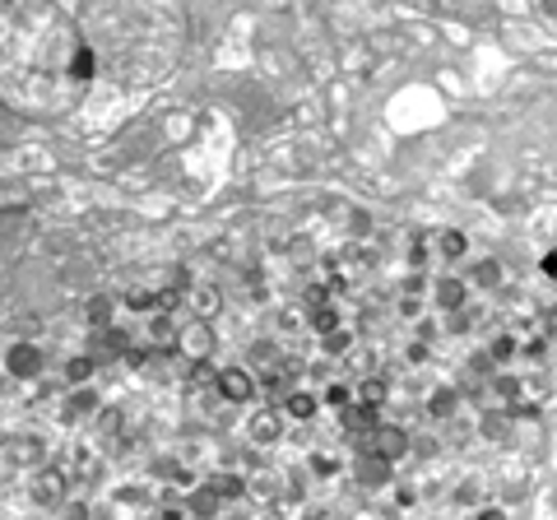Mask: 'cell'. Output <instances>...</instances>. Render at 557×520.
Listing matches in <instances>:
<instances>
[{"mask_svg":"<svg viewBox=\"0 0 557 520\" xmlns=\"http://www.w3.org/2000/svg\"><path fill=\"white\" fill-rule=\"evenodd\" d=\"M0 33L20 42L14 61H0V94L38 116L61 112L94 65L89 51H79L70 20L51 10H0Z\"/></svg>","mask_w":557,"mask_h":520,"instance_id":"6da1fadb","label":"cell"}]
</instances>
